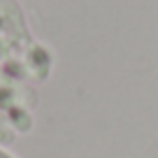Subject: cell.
Segmentation results:
<instances>
[{"mask_svg": "<svg viewBox=\"0 0 158 158\" xmlns=\"http://www.w3.org/2000/svg\"><path fill=\"white\" fill-rule=\"evenodd\" d=\"M0 158H16V156H14L12 151H7V149L2 147V144H0Z\"/></svg>", "mask_w": 158, "mask_h": 158, "instance_id": "1", "label": "cell"}]
</instances>
